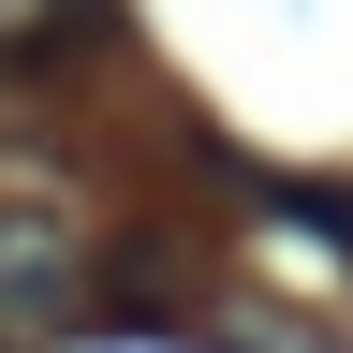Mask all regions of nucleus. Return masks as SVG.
Listing matches in <instances>:
<instances>
[{
	"label": "nucleus",
	"mask_w": 353,
	"mask_h": 353,
	"mask_svg": "<svg viewBox=\"0 0 353 353\" xmlns=\"http://www.w3.org/2000/svg\"><path fill=\"white\" fill-rule=\"evenodd\" d=\"M103 309V265H88V236L59 206H30V192H0V339H59Z\"/></svg>",
	"instance_id": "1"
},
{
	"label": "nucleus",
	"mask_w": 353,
	"mask_h": 353,
	"mask_svg": "<svg viewBox=\"0 0 353 353\" xmlns=\"http://www.w3.org/2000/svg\"><path fill=\"white\" fill-rule=\"evenodd\" d=\"M103 30V0H0V74H59Z\"/></svg>",
	"instance_id": "2"
},
{
	"label": "nucleus",
	"mask_w": 353,
	"mask_h": 353,
	"mask_svg": "<svg viewBox=\"0 0 353 353\" xmlns=\"http://www.w3.org/2000/svg\"><path fill=\"white\" fill-rule=\"evenodd\" d=\"M206 353H353V339L309 324V309H250L236 294V309H206Z\"/></svg>",
	"instance_id": "3"
}]
</instances>
